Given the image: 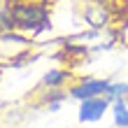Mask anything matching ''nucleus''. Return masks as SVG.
I'll return each mask as SVG.
<instances>
[{"label": "nucleus", "instance_id": "3", "mask_svg": "<svg viewBox=\"0 0 128 128\" xmlns=\"http://www.w3.org/2000/svg\"><path fill=\"white\" fill-rule=\"evenodd\" d=\"M112 102L107 98H88V100H82L79 102V112H77V119L79 124H98L100 119L110 112Z\"/></svg>", "mask_w": 128, "mask_h": 128}, {"label": "nucleus", "instance_id": "4", "mask_svg": "<svg viewBox=\"0 0 128 128\" xmlns=\"http://www.w3.org/2000/svg\"><path fill=\"white\" fill-rule=\"evenodd\" d=\"M72 79V72L68 68H51L42 74V82L40 86L42 88H65Z\"/></svg>", "mask_w": 128, "mask_h": 128}, {"label": "nucleus", "instance_id": "9", "mask_svg": "<svg viewBox=\"0 0 128 128\" xmlns=\"http://www.w3.org/2000/svg\"><path fill=\"white\" fill-rule=\"evenodd\" d=\"M5 7H7V2H5V0H0V12H2Z\"/></svg>", "mask_w": 128, "mask_h": 128}, {"label": "nucleus", "instance_id": "2", "mask_svg": "<svg viewBox=\"0 0 128 128\" xmlns=\"http://www.w3.org/2000/svg\"><path fill=\"white\" fill-rule=\"evenodd\" d=\"M110 84H112L110 77H82L77 84L68 88V93H70V98L82 102V100H88V98H102L107 93Z\"/></svg>", "mask_w": 128, "mask_h": 128}, {"label": "nucleus", "instance_id": "8", "mask_svg": "<svg viewBox=\"0 0 128 128\" xmlns=\"http://www.w3.org/2000/svg\"><path fill=\"white\" fill-rule=\"evenodd\" d=\"M86 54H88V49L82 47V44H68L61 54H56V58H84Z\"/></svg>", "mask_w": 128, "mask_h": 128}, {"label": "nucleus", "instance_id": "7", "mask_svg": "<svg viewBox=\"0 0 128 128\" xmlns=\"http://www.w3.org/2000/svg\"><path fill=\"white\" fill-rule=\"evenodd\" d=\"M126 96H128V82H124V79L114 82V79H112V84L107 88V93H105V98H107L110 102H114V100H121V98H126Z\"/></svg>", "mask_w": 128, "mask_h": 128}, {"label": "nucleus", "instance_id": "6", "mask_svg": "<svg viewBox=\"0 0 128 128\" xmlns=\"http://www.w3.org/2000/svg\"><path fill=\"white\" fill-rule=\"evenodd\" d=\"M110 114H112V126L114 128H128V96L112 102Z\"/></svg>", "mask_w": 128, "mask_h": 128}, {"label": "nucleus", "instance_id": "1", "mask_svg": "<svg viewBox=\"0 0 128 128\" xmlns=\"http://www.w3.org/2000/svg\"><path fill=\"white\" fill-rule=\"evenodd\" d=\"M14 21V28L24 33H33L35 37L42 35L47 28H51L49 21V12L44 5H35V2H14L7 5Z\"/></svg>", "mask_w": 128, "mask_h": 128}, {"label": "nucleus", "instance_id": "5", "mask_svg": "<svg viewBox=\"0 0 128 128\" xmlns=\"http://www.w3.org/2000/svg\"><path fill=\"white\" fill-rule=\"evenodd\" d=\"M70 98V93L65 91V88H47L42 96H40V105L47 107L49 114H56L58 110L63 107V102Z\"/></svg>", "mask_w": 128, "mask_h": 128}]
</instances>
